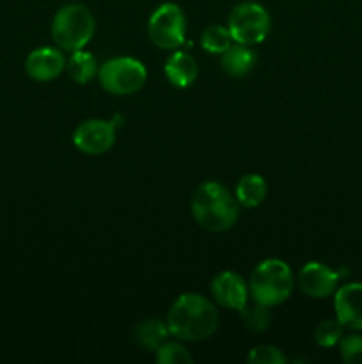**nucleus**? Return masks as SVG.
<instances>
[{
  "label": "nucleus",
  "mask_w": 362,
  "mask_h": 364,
  "mask_svg": "<svg viewBox=\"0 0 362 364\" xmlns=\"http://www.w3.org/2000/svg\"><path fill=\"white\" fill-rule=\"evenodd\" d=\"M167 327L181 341H204L219 327V311L199 294H183L167 313Z\"/></svg>",
  "instance_id": "obj_1"
},
{
  "label": "nucleus",
  "mask_w": 362,
  "mask_h": 364,
  "mask_svg": "<svg viewBox=\"0 0 362 364\" xmlns=\"http://www.w3.org/2000/svg\"><path fill=\"white\" fill-rule=\"evenodd\" d=\"M236 196L219 181H206L195 188L190 201L192 217L206 231L222 233L236 224L240 208Z\"/></svg>",
  "instance_id": "obj_2"
},
{
  "label": "nucleus",
  "mask_w": 362,
  "mask_h": 364,
  "mask_svg": "<svg viewBox=\"0 0 362 364\" xmlns=\"http://www.w3.org/2000/svg\"><path fill=\"white\" fill-rule=\"evenodd\" d=\"M295 277L290 265L283 259L268 258L254 267L248 279V294L258 304L279 306L290 299Z\"/></svg>",
  "instance_id": "obj_3"
},
{
  "label": "nucleus",
  "mask_w": 362,
  "mask_h": 364,
  "mask_svg": "<svg viewBox=\"0 0 362 364\" xmlns=\"http://www.w3.org/2000/svg\"><path fill=\"white\" fill-rule=\"evenodd\" d=\"M94 16L84 4H66L57 11L52 20V38L57 48L62 52L85 48L94 36Z\"/></svg>",
  "instance_id": "obj_4"
},
{
  "label": "nucleus",
  "mask_w": 362,
  "mask_h": 364,
  "mask_svg": "<svg viewBox=\"0 0 362 364\" xmlns=\"http://www.w3.org/2000/svg\"><path fill=\"white\" fill-rule=\"evenodd\" d=\"M99 85L116 96H130L141 91L148 80V71L133 57H114L98 68Z\"/></svg>",
  "instance_id": "obj_5"
},
{
  "label": "nucleus",
  "mask_w": 362,
  "mask_h": 364,
  "mask_svg": "<svg viewBox=\"0 0 362 364\" xmlns=\"http://www.w3.org/2000/svg\"><path fill=\"white\" fill-rule=\"evenodd\" d=\"M272 27L268 11L258 2H241L233 7L227 20V28L234 43L254 46L266 39Z\"/></svg>",
  "instance_id": "obj_6"
},
{
  "label": "nucleus",
  "mask_w": 362,
  "mask_h": 364,
  "mask_svg": "<svg viewBox=\"0 0 362 364\" xmlns=\"http://www.w3.org/2000/svg\"><path fill=\"white\" fill-rule=\"evenodd\" d=\"M148 36L162 50H177L187 36V16L177 4L165 2L156 7L148 21Z\"/></svg>",
  "instance_id": "obj_7"
},
{
  "label": "nucleus",
  "mask_w": 362,
  "mask_h": 364,
  "mask_svg": "<svg viewBox=\"0 0 362 364\" xmlns=\"http://www.w3.org/2000/svg\"><path fill=\"white\" fill-rule=\"evenodd\" d=\"M73 144L85 155H103L116 144V127L103 119H89L73 132Z\"/></svg>",
  "instance_id": "obj_8"
},
{
  "label": "nucleus",
  "mask_w": 362,
  "mask_h": 364,
  "mask_svg": "<svg viewBox=\"0 0 362 364\" xmlns=\"http://www.w3.org/2000/svg\"><path fill=\"white\" fill-rule=\"evenodd\" d=\"M209 290L216 304L226 309H233V311H241L248 304V297H251L248 284L245 283L243 277L231 270L216 274L209 284Z\"/></svg>",
  "instance_id": "obj_9"
},
{
  "label": "nucleus",
  "mask_w": 362,
  "mask_h": 364,
  "mask_svg": "<svg viewBox=\"0 0 362 364\" xmlns=\"http://www.w3.org/2000/svg\"><path fill=\"white\" fill-rule=\"evenodd\" d=\"M341 274L319 262H309L298 272V287L307 297L327 299L336 294Z\"/></svg>",
  "instance_id": "obj_10"
},
{
  "label": "nucleus",
  "mask_w": 362,
  "mask_h": 364,
  "mask_svg": "<svg viewBox=\"0 0 362 364\" xmlns=\"http://www.w3.org/2000/svg\"><path fill=\"white\" fill-rule=\"evenodd\" d=\"M66 70V57L62 50L41 46L32 50L25 59V71L35 82H52Z\"/></svg>",
  "instance_id": "obj_11"
},
{
  "label": "nucleus",
  "mask_w": 362,
  "mask_h": 364,
  "mask_svg": "<svg viewBox=\"0 0 362 364\" xmlns=\"http://www.w3.org/2000/svg\"><path fill=\"white\" fill-rule=\"evenodd\" d=\"M336 316L344 329L362 331V283H348L334 294Z\"/></svg>",
  "instance_id": "obj_12"
},
{
  "label": "nucleus",
  "mask_w": 362,
  "mask_h": 364,
  "mask_svg": "<svg viewBox=\"0 0 362 364\" xmlns=\"http://www.w3.org/2000/svg\"><path fill=\"white\" fill-rule=\"evenodd\" d=\"M163 73H165L167 80L174 85V87L187 89L197 80L199 68L194 57L183 50H174L165 60L163 66Z\"/></svg>",
  "instance_id": "obj_13"
},
{
  "label": "nucleus",
  "mask_w": 362,
  "mask_h": 364,
  "mask_svg": "<svg viewBox=\"0 0 362 364\" xmlns=\"http://www.w3.org/2000/svg\"><path fill=\"white\" fill-rule=\"evenodd\" d=\"M256 60H258V55L251 46L234 43L220 55V66L224 73L229 77L243 78L254 70Z\"/></svg>",
  "instance_id": "obj_14"
},
{
  "label": "nucleus",
  "mask_w": 362,
  "mask_h": 364,
  "mask_svg": "<svg viewBox=\"0 0 362 364\" xmlns=\"http://www.w3.org/2000/svg\"><path fill=\"white\" fill-rule=\"evenodd\" d=\"M169 327L165 322L158 318L142 320L141 323L133 327V341L148 352H156L169 338Z\"/></svg>",
  "instance_id": "obj_15"
},
{
  "label": "nucleus",
  "mask_w": 362,
  "mask_h": 364,
  "mask_svg": "<svg viewBox=\"0 0 362 364\" xmlns=\"http://www.w3.org/2000/svg\"><path fill=\"white\" fill-rule=\"evenodd\" d=\"M266 192H268V185H266L265 178L261 174H245L236 185V196L238 203L245 208H256V206L261 205L266 198Z\"/></svg>",
  "instance_id": "obj_16"
},
{
  "label": "nucleus",
  "mask_w": 362,
  "mask_h": 364,
  "mask_svg": "<svg viewBox=\"0 0 362 364\" xmlns=\"http://www.w3.org/2000/svg\"><path fill=\"white\" fill-rule=\"evenodd\" d=\"M66 71L71 80L77 84H89L98 73V63H96V57L85 52L84 48L75 50L66 60Z\"/></svg>",
  "instance_id": "obj_17"
},
{
  "label": "nucleus",
  "mask_w": 362,
  "mask_h": 364,
  "mask_svg": "<svg viewBox=\"0 0 362 364\" xmlns=\"http://www.w3.org/2000/svg\"><path fill=\"white\" fill-rule=\"evenodd\" d=\"M233 45L229 28L224 25H209L201 34V46L204 52L213 55H222L229 46Z\"/></svg>",
  "instance_id": "obj_18"
},
{
  "label": "nucleus",
  "mask_w": 362,
  "mask_h": 364,
  "mask_svg": "<svg viewBox=\"0 0 362 364\" xmlns=\"http://www.w3.org/2000/svg\"><path fill=\"white\" fill-rule=\"evenodd\" d=\"M241 320L247 326V329L254 331V333H263L270 327L272 323V313H270L268 306H263L254 302L252 306H245L240 311Z\"/></svg>",
  "instance_id": "obj_19"
},
{
  "label": "nucleus",
  "mask_w": 362,
  "mask_h": 364,
  "mask_svg": "<svg viewBox=\"0 0 362 364\" xmlns=\"http://www.w3.org/2000/svg\"><path fill=\"white\" fill-rule=\"evenodd\" d=\"M344 336V326L339 320H323L314 329V341L319 347H334Z\"/></svg>",
  "instance_id": "obj_20"
},
{
  "label": "nucleus",
  "mask_w": 362,
  "mask_h": 364,
  "mask_svg": "<svg viewBox=\"0 0 362 364\" xmlns=\"http://www.w3.org/2000/svg\"><path fill=\"white\" fill-rule=\"evenodd\" d=\"M156 363L160 364H190L192 355L187 348L176 341H165L158 350L155 352Z\"/></svg>",
  "instance_id": "obj_21"
},
{
  "label": "nucleus",
  "mask_w": 362,
  "mask_h": 364,
  "mask_svg": "<svg viewBox=\"0 0 362 364\" xmlns=\"http://www.w3.org/2000/svg\"><path fill=\"white\" fill-rule=\"evenodd\" d=\"M248 364H286L287 359L283 352L273 345H258L251 348L247 355Z\"/></svg>",
  "instance_id": "obj_22"
},
{
  "label": "nucleus",
  "mask_w": 362,
  "mask_h": 364,
  "mask_svg": "<svg viewBox=\"0 0 362 364\" xmlns=\"http://www.w3.org/2000/svg\"><path fill=\"white\" fill-rule=\"evenodd\" d=\"M341 359L346 364H362V336L361 334H348L339 341Z\"/></svg>",
  "instance_id": "obj_23"
}]
</instances>
